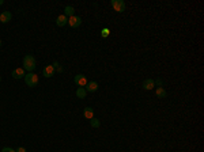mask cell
Masks as SVG:
<instances>
[{"mask_svg":"<svg viewBox=\"0 0 204 152\" xmlns=\"http://www.w3.org/2000/svg\"><path fill=\"white\" fill-rule=\"evenodd\" d=\"M0 81H1V76H0Z\"/></svg>","mask_w":204,"mask_h":152,"instance_id":"cb8c5ba5","label":"cell"},{"mask_svg":"<svg viewBox=\"0 0 204 152\" xmlns=\"http://www.w3.org/2000/svg\"><path fill=\"white\" fill-rule=\"evenodd\" d=\"M42 73L45 78H52V76H54V67L53 65H46V67L44 68Z\"/></svg>","mask_w":204,"mask_h":152,"instance_id":"52a82bcc","label":"cell"},{"mask_svg":"<svg viewBox=\"0 0 204 152\" xmlns=\"http://www.w3.org/2000/svg\"><path fill=\"white\" fill-rule=\"evenodd\" d=\"M1 152H17L15 149H12L11 147H4L3 149H1Z\"/></svg>","mask_w":204,"mask_h":152,"instance_id":"e0dca14e","label":"cell"},{"mask_svg":"<svg viewBox=\"0 0 204 152\" xmlns=\"http://www.w3.org/2000/svg\"><path fill=\"white\" fill-rule=\"evenodd\" d=\"M64 15H65V17H74L75 15V8L72 6H65V8H64Z\"/></svg>","mask_w":204,"mask_h":152,"instance_id":"4fadbf2b","label":"cell"},{"mask_svg":"<svg viewBox=\"0 0 204 152\" xmlns=\"http://www.w3.org/2000/svg\"><path fill=\"white\" fill-rule=\"evenodd\" d=\"M68 23V18L65 17V15H59L57 17V19H56V24L57 26H60V27H63V26H65V24Z\"/></svg>","mask_w":204,"mask_h":152,"instance_id":"30bf717a","label":"cell"},{"mask_svg":"<svg viewBox=\"0 0 204 152\" xmlns=\"http://www.w3.org/2000/svg\"><path fill=\"white\" fill-rule=\"evenodd\" d=\"M36 58L31 56V54H26L23 57V69L29 72H33L36 69Z\"/></svg>","mask_w":204,"mask_h":152,"instance_id":"6da1fadb","label":"cell"},{"mask_svg":"<svg viewBox=\"0 0 204 152\" xmlns=\"http://www.w3.org/2000/svg\"><path fill=\"white\" fill-rule=\"evenodd\" d=\"M0 46H1V40H0Z\"/></svg>","mask_w":204,"mask_h":152,"instance_id":"603a6c76","label":"cell"},{"mask_svg":"<svg viewBox=\"0 0 204 152\" xmlns=\"http://www.w3.org/2000/svg\"><path fill=\"white\" fill-rule=\"evenodd\" d=\"M71 27H74V29H76V27H79L82 24V18L81 17H76V15H74V17L68 18V23Z\"/></svg>","mask_w":204,"mask_h":152,"instance_id":"277c9868","label":"cell"},{"mask_svg":"<svg viewBox=\"0 0 204 152\" xmlns=\"http://www.w3.org/2000/svg\"><path fill=\"white\" fill-rule=\"evenodd\" d=\"M155 94H157L158 98H162V99L167 97V92H166V90H165L163 87H158L157 90H155Z\"/></svg>","mask_w":204,"mask_h":152,"instance_id":"9a60e30c","label":"cell"},{"mask_svg":"<svg viewBox=\"0 0 204 152\" xmlns=\"http://www.w3.org/2000/svg\"><path fill=\"white\" fill-rule=\"evenodd\" d=\"M17 152H26V148H23V147H19L18 149H15Z\"/></svg>","mask_w":204,"mask_h":152,"instance_id":"ffe728a7","label":"cell"},{"mask_svg":"<svg viewBox=\"0 0 204 152\" xmlns=\"http://www.w3.org/2000/svg\"><path fill=\"white\" fill-rule=\"evenodd\" d=\"M11 76H12L14 79H22L26 76V73H25V69L23 68H17V69H14L12 73H11Z\"/></svg>","mask_w":204,"mask_h":152,"instance_id":"8992f818","label":"cell"},{"mask_svg":"<svg viewBox=\"0 0 204 152\" xmlns=\"http://www.w3.org/2000/svg\"><path fill=\"white\" fill-rule=\"evenodd\" d=\"M90 124H91L93 128H99V126H101V121L98 118H95V117H93V118L90 120Z\"/></svg>","mask_w":204,"mask_h":152,"instance_id":"2e32d148","label":"cell"},{"mask_svg":"<svg viewBox=\"0 0 204 152\" xmlns=\"http://www.w3.org/2000/svg\"><path fill=\"white\" fill-rule=\"evenodd\" d=\"M1 4H4V1H3V0H0V6H1Z\"/></svg>","mask_w":204,"mask_h":152,"instance_id":"7402d4cb","label":"cell"},{"mask_svg":"<svg viewBox=\"0 0 204 152\" xmlns=\"http://www.w3.org/2000/svg\"><path fill=\"white\" fill-rule=\"evenodd\" d=\"M25 83H26L27 87H36V86L38 84V76L36 73H33V72H29V73L25 76Z\"/></svg>","mask_w":204,"mask_h":152,"instance_id":"7a4b0ae2","label":"cell"},{"mask_svg":"<svg viewBox=\"0 0 204 152\" xmlns=\"http://www.w3.org/2000/svg\"><path fill=\"white\" fill-rule=\"evenodd\" d=\"M110 4L116 12H124L125 11V1L124 0H112Z\"/></svg>","mask_w":204,"mask_h":152,"instance_id":"3957f363","label":"cell"},{"mask_svg":"<svg viewBox=\"0 0 204 152\" xmlns=\"http://www.w3.org/2000/svg\"><path fill=\"white\" fill-rule=\"evenodd\" d=\"M86 95H87V91H86V88L84 87H78L76 88V97L79 99H84L86 98Z\"/></svg>","mask_w":204,"mask_h":152,"instance_id":"5bb4252c","label":"cell"},{"mask_svg":"<svg viewBox=\"0 0 204 152\" xmlns=\"http://www.w3.org/2000/svg\"><path fill=\"white\" fill-rule=\"evenodd\" d=\"M53 67H54V68H59V63H57V61H54V64H53Z\"/></svg>","mask_w":204,"mask_h":152,"instance_id":"44dd1931","label":"cell"},{"mask_svg":"<svg viewBox=\"0 0 204 152\" xmlns=\"http://www.w3.org/2000/svg\"><path fill=\"white\" fill-rule=\"evenodd\" d=\"M83 115H84V118H87V120H91V118H93V117H94V110H93V107H84Z\"/></svg>","mask_w":204,"mask_h":152,"instance_id":"7c38bea8","label":"cell"},{"mask_svg":"<svg viewBox=\"0 0 204 152\" xmlns=\"http://www.w3.org/2000/svg\"><path fill=\"white\" fill-rule=\"evenodd\" d=\"M109 33H110V31H109V29H104V30H102V37H107V35H109Z\"/></svg>","mask_w":204,"mask_h":152,"instance_id":"ac0fdd59","label":"cell"},{"mask_svg":"<svg viewBox=\"0 0 204 152\" xmlns=\"http://www.w3.org/2000/svg\"><path fill=\"white\" fill-rule=\"evenodd\" d=\"M74 81H75V84H78L79 87H86V84H87L86 76H84V75H82V73L76 75V76L74 78Z\"/></svg>","mask_w":204,"mask_h":152,"instance_id":"5b68a950","label":"cell"},{"mask_svg":"<svg viewBox=\"0 0 204 152\" xmlns=\"http://www.w3.org/2000/svg\"><path fill=\"white\" fill-rule=\"evenodd\" d=\"M84 88H86L87 92H95V91H98V83L97 81H87V84Z\"/></svg>","mask_w":204,"mask_h":152,"instance_id":"ba28073f","label":"cell"},{"mask_svg":"<svg viewBox=\"0 0 204 152\" xmlns=\"http://www.w3.org/2000/svg\"><path fill=\"white\" fill-rule=\"evenodd\" d=\"M154 83H155V84H158L159 87H163V83H162L161 79H157V80H154Z\"/></svg>","mask_w":204,"mask_h":152,"instance_id":"d6986e66","label":"cell"},{"mask_svg":"<svg viewBox=\"0 0 204 152\" xmlns=\"http://www.w3.org/2000/svg\"><path fill=\"white\" fill-rule=\"evenodd\" d=\"M11 18H12V15H11L10 11H4V12L0 14V22L1 23H8L11 20Z\"/></svg>","mask_w":204,"mask_h":152,"instance_id":"9c48e42d","label":"cell"},{"mask_svg":"<svg viewBox=\"0 0 204 152\" xmlns=\"http://www.w3.org/2000/svg\"><path fill=\"white\" fill-rule=\"evenodd\" d=\"M142 87H143L144 90H152V88L155 87V83H154V80H152V79H146V80L143 81Z\"/></svg>","mask_w":204,"mask_h":152,"instance_id":"8fae6325","label":"cell"}]
</instances>
